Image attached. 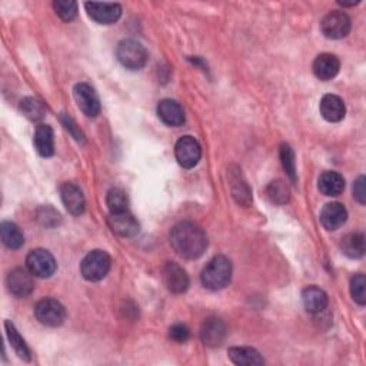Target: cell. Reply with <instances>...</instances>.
<instances>
[{"label": "cell", "mask_w": 366, "mask_h": 366, "mask_svg": "<svg viewBox=\"0 0 366 366\" xmlns=\"http://www.w3.org/2000/svg\"><path fill=\"white\" fill-rule=\"evenodd\" d=\"M268 196L273 204H286L289 200V188L283 180H273L268 186Z\"/></svg>", "instance_id": "cell-30"}, {"label": "cell", "mask_w": 366, "mask_h": 366, "mask_svg": "<svg viewBox=\"0 0 366 366\" xmlns=\"http://www.w3.org/2000/svg\"><path fill=\"white\" fill-rule=\"evenodd\" d=\"M365 176H360L356 182H355V185H354V196L355 199L358 200V202L360 205H365L366 202V189H365Z\"/></svg>", "instance_id": "cell-35"}, {"label": "cell", "mask_w": 366, "mask_h": 366, "mask_svg": "<svg viewBox=\"0 0 366 366\" xmlns=\"http://www.w3.org/2000/svg\"><path fill=\"white\" fill-rule=\"evenodd\" d=\"M26 266L36 278H50L56 272V261L46 249H34L26 258Z\"/></svg>", "instance_id": "cell-7"}, {"label": "cell", "mask_w": 366, "mask_h": 366, "mask_svg": "<svg viewBox=\"0 0 366 366\" xmlns=\"http://www.w3.org/2000/svg\"><path fill=\"white\" fill-rule=\"evenodd\" d=\"M228 355L235 365L239 366H261L265 363L261 354L253 347L235 346L228 351Z\"/></svg>", "instance_id": "cell-22"}, {"label": "cell", "mask_w": 366, "mask_h": 366, "mask_svg": "<svg viewBox=\"0 0 366 366\" xmlns=\"http://www.w3.org/2000/svg\"><path fill=\"white\" fill-rule=\"evenodd\" d=\"M61 197L63 205L72 215L79 216L85 212V196L75 183H63L61 186Z\"/></svg>", "instance_id": "cell-14"}, {"label": "cell", "mask_w": 366, "mask_h": 366, "mask_svg": "<svg viewBox=\"0 0 366 366\" xmlns=\"http://www.w3.org/2000/svg\"><path fill=\"white\" fill-rule=\"evenodd\" d=\"M175 155L182 168L192 169L202 158V148L193 136H183L175 146Z\"/></svg>", "instance_id": "cell-8"}, {"label": "cell", "mask_w": 366, "mask_h": 366, "mask_svg": "<svg viewBox=\"0 0 366 366\" xmlns=\"http://www.w3.org/2000/svg\"><path fill=\"white\" fill-rule=\"evenodd\" d=\"M111 256L105 250H92L85 256L80 263L82 277L89 282H99L111 270Z\"/></svg>", "instance_id": "cell-3"}, {"label": "cell", "mask_w": 366, "mask_h": 366, "mask_svg": "<svg viewBox=\"0 0 366 366\" xmlns=\"http://www.w3.org/2000/svg\"><path fill=\"white\" fill-rule=\"evenodd\" d=\"M229 180H230V188H232V193H233V197L236 199V202L242 204V205H249L252 200V193H250L248 183L242 177V173H239V171L230 172Z\"/></svg>", "instance_id": "cell-26"}, {"label": "cell", "mask_w": 366, "mask_h": 366, "mask_svg": "<svg viewBox=\"0 0 366 366\" xmlns=\"http://www.w3.org/2000/svg\"><path fill=\"white\" fill-rule=\"evenodd\" d=\"M341 250L351 259H359L365 255V236L362 233H349L341 241Z\"/></svg>", "instance_id": "cell-24"}, {"label": "cell", "mask_w": 366, "mask_h": 366, "mask_svg": "<svg viewBox=\"0 0 366 366\" xmlns=\"http://www.w3.org/2000/svg\"><path fill=\"white\" fill-rule=\"evenodd\" d=\"M169 336L172 341L177 342V343H183V342H186L191 336V331H189V327L185 326V325H173L171 329H169Z\"/></svg>", "instance_id": "cell-34"}, {"label": "cell", "mask_w": 366, "mask_h": 366, "mask_svg": "<svg viewBox=\"0 0 366 366\" xmlns=\"http://www.w3.org/2000/svg\"><path fill=\"white\" fill-rule=\"evenodd\" d=\"M200 339L211 347L221 346L226 339V326L219 318H209L200 327Z\"/></svg>", "instance_id": "cell-13"}, {"label": "cell", "mask_w": 366, "mask_h": 366, "mask_svg": "<svg viewBox=\"0 0 366 366\" xmlns=\"http://www.w3.org/2000/svg\"><path fill=\"white\" fill-rule=\"evenodd\" d=\"M65 126H66V129H67V131H70V132L73 133V136H75L78 140L83 139V135H82V132H79V129H78V127H76L75 122H73L70 118H65Z\"/></svg>", "instance_id": "cell-36"}, {"label": "cell", "mask_w": 366, "mask_h": 366, "mask_svg": "<svg viewBox=\"0 0 366 366\" xmlns=\"http://www.w3.org/2000/svg\"><path fill=\"white\" fill-rule=\"evenodd\" d=\"M53 8L65 22H72L78 14V3L73 2V0H56L53 3Z\"/></svg>", "instance_id": "cell-31"}, {"label": "cell", "mask_w": 366, "mask_h": 366, "mask_svg": "<svg viewBox=\"0 0 366 366\" xmlns=\"http://www.w3.org/2000/svg\"><path fill=\"white\" fill-rule=\"evenodd\" d=\"M351 295L360 306L366 303V279L362 273L355 274L351 279Z\"/></svg>", "instance_id": "cell-33"}, {"label": "cell", "mask_w": 366, "mask_h": 366, "mask_svg": "<svg viewBox=\"0 0 366 366\" xmlns=\"http://www.w3.org/2000/svg\"><path fill=\"white\" fill-rule=\"evenodd\" d=\"M171 244L182 258L197 259L208 248V236L199 225L193 222H180L171 232Z\"/></svg>", "instance_id": "cell-1"}, {"label": "cell", "mask_w": 366, "mask_h": 366, "mask_svg": "<svg viewBox=\"0 0 366 366\" xmlns=\"http://www.w3.org/2000/svg\"><path fill=\"white\" fill-rule=\"evenodd\" d=\"M116 56L122 66L129 70L142 69L148 62V52L136 41H122L116 49Z\"/></svg>", "instance_id": "cell-4"}, {"label": "cell", "mask_w": 366, "mask_h": 366, "mask_svg": "<svg viewBox=\"0 0 366 366\" xmlns=\"http://www.w3.org/2000/svg\"><path fill=\"white\" fill-rule=\"evenodd\" d=\"M318 188L325 196H338L345 189V179L338 172H325L319 177Z\"/></svg>", "instance_id": "cell-23"}, {"label": "cell", "mask_w": 366, "mask_h": 366, "mask_svg": "<svg viewBox=\"0 0 366 366\" xmlns=\"http://www.w3.org/2000/svg\"><path fill=\"white\" fill-rule=\"evenodd\" d=\"M106 205L109 211H111V213L126 212L127 211V196L122 189L114 188L107 192Z\"/></svg>", "instance_id": "cell-29"}, {"label": "cell", "mask_w": 366, "mask_h": 366, "mask_svg": "<svg viewBox=\"0 0 366 366\" xmlns=\"http://www.w3.org/2000/svg\"><path fill=\"white\" fill-rule=\"evenodd\" d=\"M73 96L80 111L87 118H96L100 114V100L95 89L87 83H78L73 89Z\"/></svg>", "instance_id": "cell-9"}, {"label": "cell", "mask_w": 366, "mask_h": 366, "mask_svg": "<svg viewBox=\"0 0 366 366\" xmlns=\"http://www.w3.org/2000/svg\"><path fill=\"white\" fill-rule=\"evenodd\" d=\"M314 73L315 76L321 80H331L334 79L341 69L339 59L335 54L331 53H322L314 62Z\"/></svg>", "instance_id": "cell-18"}, {"label": "cell", "mask_w": 366, "mask_h": 366, "mask_svg": "<svg viewBox=\"0 0 366 366\" xmlns=\"http://www.w3.org/2000/svg\"><path fill=\"white\" fill-rule=\"evenodd\" d=\"M232 278V263L226 256H215L200 274L204 286L211 290L226 288Z\"/></svg>", "instance_id": "cell-2"}, {"label": "cell", "mask_w": 366, "mask_h": 366, "mask_svg": "<svg viewBox=\"0 0 366 366\" xmlns=\"http://www.w3.org/2000/svg\"><path fill=\"white\" fill-rule=\"evenodd\" d=\"M87 14L99 25H112L119 21L122 8L118 3H96L89 2L85 5Z\"/></svg>", "instance_id": "cell-12"}, {"label": "cell", "mask_w": 366, "mask_h": 366, "mask_svg": "<svg viewBox=\"0 0 366 366\" xmlns=\"http://www.w3.org/2000/svg\"><path fill=\"white\" fill-rule=\"evenodd\" d=\"M21 111L22 114L33 120V122H38L42 120L46 115V106L43 105V102L34 99V98H26L21 102Z\"/></svg>", "instance_id": "cell-28"}, {"label": "cell", "mask_w": 366, "mask_h": 366, "mask_svg": "<svg viewBox=\"0 0 366 366\" xmlns=\"http://www.w3.org/2000/svg\"><path fill=\"white\" fill-rule=\"evenodd\" d=\"M303 306L309 314H321L327 306L326 292L318 286H309L302 292Z\"/></svg>", "instance_id": "cell-21"}, {"label": "cell", "mask_w": 366, "mask_h": 366, "mask_svg": "<svg viewBox=\"0 0 366 366\" xmlns=\"http://www.w3.org/2000/svg\"><path fill=\"white\" fill-rule=\"evenodd\" d=\"M347 219L346 208L339 202H332L325 205L321 212V222L325 229L336 230L339 229Z\"/></svg>", "instance_id": "cell-17"}, {"label": "cell", "mask_w": 366, "mask_h": 366, "mask_svg": "<svg viewBox=\"0 0 366 366\" xmlns=\"http://www.w3.org/2000/svg\"><path fill=\"white\" fill-rule=\"evenodd\" d=\"M281 160L283 164V169L286 171L288 176L292 182L297 180V164H295V155L294 151L290 149L289 144L281 146Z\"/></svg>", "instance_id": "cell-32"}, {"label": "cell", "mask_w": 366, "mask_h": 366, "mask_svg": "<svg viewBox=\"0 0 366 366\" xmlns=\"http://www.w3.org/2000/svg\"><path fill=\"white\" fill-rule=\"evenodd\" d=\"M34 149L41 156L50 158L54 153V135L49 125L41 123L34 131L33 136Z\"/></svg>", "instance_id": "cell-20"}, {"label": "cell", "mask_w": 366, "mask_h": 366, "mask_svg": "<svg viewBox=\"0 0 366 366\" xmlns=\"http://www.w3.org/2000/svg\"><path fill=\"white\" fill-rule=\"evenodd\" d=\"M33 274L29 272V269H22V268H17L13 269L9 274H8V289L12 295L17 297V298H26L29 297L32 292H33Z\"/></svg>", "instance_id": "cell-10"}, {"label": "cell", "mask_w": 366, "mask_h": 366, "mask_svg": "<svg viewBox=\"0 0 366 366\" xmlns=\"http://www.w3.org/2000/svg\"><path fill=\"white\" fill-rule=\"evenodd\" d=\"M34 316L42 325L56 327L65 322L66 309L56 299L45 298L34 306Z\"/></svg>", "instance_id": "cell-5"}, {"label": "cell", "mask_w": 366, "mask_h": 366, "mask_svg": "<svg viewBox=\"0 0 366 366\" xmlns=\"http://www.w3.org/2000/svg\"><path fill=\"white\" fill-rule=\"evenodd\" d=\"M5 329H6L8 339H9L10 345H12V347L14 349V352L17 354V356H19L23 360H26V362H29L30 360V351H29L26 342L19 335V332L16 331L14 325L10 321H6L5 322Z\"/></svg>", "instance_id": "cell-27"}, {"label": "cell", "mask_w": 366, "mask_h": 366, "mask_svg": "<svg viewBox=\"0 0 366 366\" xmlns=\"http://www.w3.org/2000/svg\"><path fill=\"white\" fill-rule=\"evenodd\" d=\"M321 30L327 39H343L351 32L349 16L341 10L329 12L321 22Z\"/></svg>", "instance_id": "cell-6"}, {"label": "cell", "mask_w": 366, "mask_h": 366, "mask_svg": "<svg viewBox=\"0 0 366 366\" xmlns=\"http://www.w3.org/2000/svg\"><path fill=\"white\" fill-rule=\"evenodd\" d=\"M163 282L172 294H185L189 288V277L186 270L173 262L164 265Z\"/></svg>", "instance_id": "cell-11"}, {"label": "cell", "mask_w": 366, "mask_h": 366, "mask_svg": "<svg viewBox=\"0 0 366 366\" xmlns=\"http://www.w3.org/2000/svg\"><path fill=\"white\" fill-rule=\"evenodd\" d=\"M321 115L327 122H341L346 115V106L343 100L336 95H325L319 105Z\"/></svg>", "instance_id": "cell-19"}, {"label": "cell", "mask_w": 366, "mask_h": 366, "mask_svg": "<svg viewBox=\"0 0 366 366\" xmlns=\"http://www.w3.org/2000/svg\"><path fill=\"white\" fill-rule=\"evenodd\" d=\"M109 226L111 229L123 237H131L135 236L139 232V224L136 219L133 217L132 213L129 212H120V213H111L107 219Z\"/></svg>", "instance_id": "cell-15"}, {"label": "cell", "mask_w": 366, "mask_h": 366, "mask_svg": "<svg viewBox=\"0 0 366 366\" xmlns=\"http://www.w3.org/2000/svg\"><path fill=\"white\" fill-rule=\"evenodd\" d=\"M0 236H2L3 244L9 249H19L25 244V236L21 228L13 222H2V225H0Z\"/></svg>", "instance_id": "cell-25"}, {"label": "cell", "mask_w": 366, "mask_h": 366, "mask_svg": "<svg viewBox=\"0 0 366 366\" xmlns=\"http://www.w3.org/2000/svg\"><path fill=\"white\" fill-rule=\"evenodd\" d=\"M158 115L164 125L172 127L185 123V112H183L182 106L172 99H164L158 105Z\"/></svg>", "instance_id": "cell-16"}]
</instances>
